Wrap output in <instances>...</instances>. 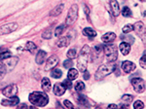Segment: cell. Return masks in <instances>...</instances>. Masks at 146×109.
Masks as SVG:
<instances>
[{"label":"cell","mask_w":146,"mask_h":109,"mask_svg":"<svg viewBox=\"0 0 146 109\" xmlns=\"http://www.w3.org/2000/svg\"><path fill=\"white\" fill-rule=\"evenodd\" d=\"M41 86L44 92H49L51 90V82L48 78H43L41 81Z\"/></svg>","instance_id":"cell-22"},{"label":"cell","mask_w":146,"mask_h":109,"mask_svg":"<svg viewBox=\"0 0 146 109\" xmlns=\"http://www.w3.org/2000/svg\"><path fill=\"white\" fill-rule=\"evenodd\" d=\"M77 18H78V5L73 4L71 8L69 9V11H68L67 17L65 19V25H72L74 22H76Z\"/></svg>","instance_id":"cell-6"},{"label":"cell","mask_w":146,"mask_h":109,"mask_svg":"<svg viewBox=\"0 0 146 109\" xmlns=\"http://www.w3.org/2000/svg\"><path fill=\"white\" fill-rule=\"evenodd\" d=\"M119 49H120V51H121L122 54L128 56L129 54V52H131V45L129 43H127V42H122L119 46Z\"/></svg>","instance_id":"cell-19"},{"label":"cell","mask_w":146,"mask_h":109,"mask_svg":"<svg viewBox=\"0 0 146 109\" xmlns=\"http://www.w3.org/2000/svg\"><path fill=\"white\" fill-rule=\"evenodd\" d=\"M133 96L131 94H124L122 96V101H121V106L122 107H129L131 105V101H133Z\"/></svg>","instance_id":"cell-17"},{"label":"cell","mask_w":146,"mask_h":109,"mask_svg":"<svg viewBox=\"0 0 146 109\" xmlns=\"http://www.w3.org/2000/svg\"><path fill=\"white\" fill-rule=\"evenodd\" d=\"M74 88H75V91L76 92H82L85 89V84L82 81H78V82L75 83Z\"/></svg>","instance_id":"cell-27"},{"label":"cell","mask_w":146,"mask_h":109,"mask_svg":"<svg viewBox=\"0 0 146 109\" xmlns=\"http://www.w3.org/2000/svg\"><path fill=\"white\" fill-rule=\"evenodd\" d=\"M69 43H70V36H65V37L60 39L58 42H56V46L60 47V48H62V47L68 46Z\"/></svg>","instance_id":"cell-20"},{"label":"cell","mask_w":146,"mask_h":109,"mask_svg":"<svg viewBox=\"0 0 146 109\" xmlns=\"http://www.w3.org/2000/svg\"><path fill=\"white\" fill-rule=\"evenodd\" d=\"M133 107H135V109H142L144 108V103L140 100H137L133 103Z\"/></svg>","instance_id":"cell-33"},{"label":"cell","mask_w":146,"mask_h":109,"mask_svg":"<svg viewBox=\"0 0 146 109\" xmlns=\"http://www.w3.org/2000/svg\"><path fill=\"white\" fill-rule=\"evenodd\" d=\"M25 48H27V51H29L30 53L33 54L35 52V50L37 49V46L33 43V42H27V45H25Z\"/></svg>","instance_id":"cell-26"},{"label":"cell","mask_w":146,"mask_h":109,"mask_svg":"<svg viewBox=\"0 0 146 109\" xmlns=\"http://www.w3.org/2000/svg\"><path fill=\"white\" fill-rule=\"evenodd\" d=\"M78 101H79V103H80V104H83V105L89 106L88 104H87V100H86V98H85L83 96H80V98H79V99H78Z\"/></svg>","instance_id":"cell-40"},{"label":"cell","mask_w":146,"mask_h":109,"mask_svg":"<svg viewBox=\"0 0 146 109\" xmlns=\"http://www.w3.org/2000/svg\"><path fill=\"white\" fill-rule=\"evenodd\" d=\"M12 56V53L10 51H4L0 53V60H6V58H9Z\"/></svg>","instance_id":"cell-28"},{"label":"cell","mask_w":146,"mask_h":109,"mask_svg":"<svg viewBox=\"0 0 146 109\" xmlns=\"http://www.w3.org/2000/svg\"><path fill=\"white\" fill-rule=\"evenodd\" d=\"M65 90H66V88L64 87V85L62 83H56L55 86H54L53 91L56 96H60L65 93Z\"/></svg>","instance_id":"cell-13"},{"label":"cell","mask_w":146,"mask_h":109,"mask_svg":"<svg viewBox=\"0 0 146 109\" xmlns=\"http://www.w3.org/2000/svg\"><path fill=\"white\" fill-rule=\"evenodd\" d=\"M104 53L108 62L115 61L118 58V50H117V47L114 44L107 43L106 46L104 47Z\"/></svg>","instance_id":"cell-5"},{"label":"cell","mask_w":146,"mask_h":109,"mask_svg":"<svg viewBox=\"0 0 146 109\" xmlns=\"http://www.w3.org/2000/svg\"><path fill=\"white\" fill-rule=\"evenodd\" d=\"M73 65V62H72V60H64V62H63V66H64V68H67V69H69V68H71Z\"/></svg>","instance_id":"cell-34"},{"label":"cell","mask_w":146,"mask_h":109,"mask_svg":"<svg viewBox=\"0 0 146 109\" xmlns=\"http://www.w3.org/2000/svg\"><path fill=\"white\" fill-rule=\"evenodd\" d=\"M63 104H64V106L65 107H67V108H69V109H73L74 108V105L70 102L69 100H67V99H65L64 101H63Z\"/></svg>","instance_id":"cell-39"},{"label":"cell","mask_w":146,"mask_h":109,"mask_svg":"<svg viewBox=\"0 0 146 109\" xmlns=\"http://www.w3.org/2000/svg\"><path fill=\"white\" fill-rule=\"evenodd\" d=\"M119 106L116 105V104H110V105H108V108H118Z\"/></svg>","instance_id":"cell-42"},{"label":"cell","mask_w":146,"mask_h":109,"mask_svg":"<svg viewBox=\"0 0 146 109\" xmlns=\"http://www.w3.org/2000/svg\"><path fill=\"white\" fill-rule=\"evenodd\" d=\"M19 101H20V99L16 96H12V98H8V99H3L1 101V104L3 106H15L18 105Z\"/></svg>","instance_id":"cell-14"},{"label":"cell","mask_w":146,"mask_h":109,"mask_svg":"<svg viewBox=\"0 0 146 109\" xmlns=\"http://www.w3.org/2000/svg\"><path fill=\"white\" fill-rule=\"evenodd\" d=\"M63 85H64V87L66 88V89H71L72 88V83H71V80H69V79H65L64 81H63V83H62Z\"/></svg>","instance_id":"cell-36"},{"label":"cell","mask_w":146,"mask_h":109,"mask_svg":"<svg viewBox=\"0 0 146 109\" xmlns=\"http://www.w3.org/2000/svg\"><path fill=\"white\" fill-rule=\"evenodd\" d=\"M19 61V58L17 56H13V58H9L6 60H3V61H0V72L6 74L7 72L13 70V68L17 65Z\"/></svg>","instance_id":"cell-4"},{"label":"cell","mask_w":146,"mask_h":109,"mask_svg":"<svg viewBox=\"0 0 146 109\" xmlns=\"http://www.w3.org/2000/svg\"><path fill=\"white\" fill-rule=\"evenodd\" d=\"M63 7H64V6H63V4H60V5H58V6L55 7V8H54L53 10L50 12V15L51 16H54V17L58 16L62 12Z\"/></svg>","instance_id":"cell-24"},{"label":"cell","mask_w":146,"mask_h":109,"mask_svg":"<svg viewBox=\"0 0 146 109\" xmlns=\"http://www.w3.org/2000/svg\"><path fill=\"white\" fill-rule=\"evenodd\" d=\"M46 56H47V53L45 51H40L37 53L36 54V58H35V61H36L38 64H42L43 62H45V60H46Z\"/></svg>","instance_id":"cell-18"},{"label":"cell","mask_w":146,"mask_h":109,"mask_svg":"<svg viewBox=\"0 0 146 109\" xmlns=\"http://www.w3.org/2000/svg\"><path fill=\"white\" fill-rule=\"evenodd\" d=\"M4 76V74H3V73H1V72H0V79H2V77H3Z\"/></svg>","instance_id":"cell-44"},{"label":"cell","mask_w":146,"mask_h":109,"mask_svg":"<svg viewBox=\"0 0 146 109\" xmlns=\"http://www.w3.org/2000/svg\"><path fill=\"white\" fill-rule=\"evenodd\" d=\"M115 68H116V64L114 63V61L106 63V64L100 65V67L98 68V70L96 71L95 78L96 80H102L103 78H105L109 74H111Z\"/></svg>","instance_id":"cell-3"},{"label":"cell","mask_w":146,"mask_h":109,"mask_svg":"<svg viewBox=\"0 0 146 109\" xmlns=\"http://www.w3.org/2000/svg\"><path fill=\"white\" fill-rule=\"evenodd\" d=\"M122 15L124 17H131V11L129 7H124L122 9Z\"/></svg>","instance_id":"cell-31"},{"label":"cell","mask_w":146,"mask_h":109,"mask_svg":"<svg viewBox=\"0 0 146 109\" xmlns=\"http://www.w3.org/2000/svg\"><path fill=\"white\" fill-rule=\"evenodd\" d=\"M19 108H21V107H28V106L27 105V104H21V105H19L18 106Z\"/></svg>","instance_id":"cell-43"},{"label":"cell","mask_w":146,"mask_h":109,"mask_svg":"<svg viewBox=\"0 0 146 109\" xmlns=\"http://www.w3.org/2000/svg\"><path fill=\"white\" fill-rule=\"evenodd\" d=\"M28 100L30 103H32L34 106H39V107H43L48 104L49 98L46 94L41 93V92H33L29 94L28 96Z\"/></svg>","instance_id":"cell-2"},{"label":"cell","mask_w":146,"mask_h":109,"mask_svg":"<svg viewBox=\"0 0 146 109\" xmlns=\"http://www.w3.org/2000/svg\"><path fill=\"white\" fill-rule=\"evenodd\" d=\"M133 30L142 38V40L145 39V25L142 22H138L133 25Z\"/></svg>","instance_id":"cell-12"},{"label":"cell","mask_w":146,"mask_h":109,"mask_svg":"<svg viewBox=\"0 0 146 109\" xmlns=\"http://www.w3.org/2000/svg\"><path fill=\"white\" fill-rule=\"evenodd\" d=\"M63 29H64V25H60V27H56V30H55V35H56V36L58 37L60 35H62Z\"/></svg>","instance_id":"cell-32"},{"label":"cell","mask_w":146,"mask_h":109,"mask_svg":"<svg viewBox=\"0 0 146 109\" xmlns=\"http://www.w3.org/2000/svg\"><path fill=\"white\" fill-rule=\"evenodd\" d=\"M116 38V34H115L114 32H107L105 33L104 35H102V37H101V40H102L104 43H112L113 41L115 40Z\"/></svg>","instance_id":"cell-16"},{"label":"cell","mask_w":146,"mask_h":109,"mask_svg":"<svg viewBox=\"0 0 146 109\" xmlns=\"http://www.w3.org/2000/svg\"><path fill=\"white\" fill-rule=\"evenodd\" d=\"M83 34L85 35V36L89 37V38H94V37L96 36V32L91 27L84 28V29H83Z\"/></svg>","instance_id":"cell-21"},{"label":"cell","mask_w":146,"mask_h":109,"mask_svg":"<svg viewBox=\"0 0 146 109\" xmlns=\"http://www.w3.org/2000/svg\"><path fill=\"white\" fill-rule=\"evenodd\" d=\"M79 73H78V70L75 69V68H69V70H68V73H67V77L69 80H75L77 77H78Z\"/></svg>","instance_id":"cell-23"},{"label":"cell","mask_w":146,"mask_h":109,"mask_svg":"<svg viewBox=\"0 0 146 109\" xmlns=\"http://www.w3.org/2000/svg\"><path fill=\"white\" fill-rule=\"evenodd\" d=\"M110 7H111L113 16L114 17L119 16L121 10H120V8H119V4H118V2H117V0H110Z\"/></svg>","instance_id":"cell-15"},{"label":"cell","mask_w":146,"mask_h":109,"mask_svg":"<svg viewBox=\"0 0 146 109\" xmlns=\"http://www.w3.org/2000/svg\"><path fill=\"white\" fill-rule=\"evenodd\" d=\"M0 50H1V49H0Z\"/></svg>","instance_id":"cell-47"},{"label":"cell","mask_w":146,"mask_h":109,"mask_svg":"<svg viewBox=\"0 0 146 109\" xmlns=\"http://www.w3.org/2000/svg\"><path fill=\"white\" fill-rule=\"evenodd\" d=\"M124 1H126V0H124Z\"/></svg>","instance_id":"cell-46"},{"label":"cell","mask_w":146,"mask_h":109,"mask_svg":"<svg viewBox=\"0 0 146 109\" xmlns=\"http://www.w3.org/2000/svg\"><path fill=\"white\" fill-rule=\"evenodd\" d=\"M19 27V25L17 23H5V25H1L0 27V36L4 34H8V33H11L15 30H17Z\"/></svg>","instance_id":"cell-8"},{"label":"cell","mask_w":146,"mask_h":109,"mask_svg":"<svg viewBox=\"0 0 146 109\" xmlns=\"http://www.w3.org/2000/svg\"><path fill=\"white\" fill-rule=\"evenodd\" d=\"M62 75V71L60 69V68H55V69H52V72H51V76L55 79H58V78H60Z\"/></svg>","instance_id":"cell-25"},{"label":"cell","mask_w":146,"mask_h":109,"mask_svg":"<svg viewBox=\"0 0 146 109\" xmlns=\"http://www.w3.org/2000/svg\"><path fill=\"white\" fill-rule=\"evenodd\" d=\"M140 1H145V0H140Z\"/></svg>","instance_id":"cell-45"},{"label":"cell","mask_w":146,"mask_h":109,"mask_svg":"<svg viewBox=\"0 0 146 109\" xmlns=\"http://www.w3.org/2000/svg\"><path fill=\"white\" fill-rule=\"evenodd\" d=\"M2 94L6 96V98H12V96H16L18 94V87L17 85H9L5 89L2 91Z\"/></svg>","instance_id":"cell-9"},{"label":"cell","mask_w":146,"mask_h":109,"mask_svg":"<svg viewBox=\"0 0 146 109\" xmlns=\"http://www.w3.org/2000/svg\"><path fill=\"white\" fill-rule=\"evenodd\" d=\"M77 56V52L75 49H70L69 51L67 52V58H70V60H73Z\"/></svg>","instance_id":"cell-29"},{"label":"cell","mask_w":146,"mask_h":109,"mask_svg":"<svg viewBox=\"0 0 146 109\" xmlns=\"http://www.w3.org/2000/svg\"><path fill=\"white\" fill-rule=\"evenodd\" d=\"M121 39H123L125 42H127V43H128L129 41H131V43H133V37H131V36H125V35H121Z\"/></svg>","instance_id":"cell-37"},{"label":"cell","mask_w":146,"mask_h":109,"mask_svg":"<svg viewBox=\"0 0 146 109\" xmlns=\"http://www.w3.org/2000/svg\"><path fill=\"white\" fill-rule=\"evenodd\" d=\"M52 36V32L50 30H47V31H44L43 34H42V37H43L44 39H50Z\"/></svg>","instance_id":"cell-38"},{"label":"cell","mask_w":146,"mask_h":109,"mask_svg":"<svg viewBox=\"0 0 146 109\" xmlns=\"http://www.w3.org/2000/svg\"><path fill=\"white\" fill-rule=\"evenodd\" d=\"M91 54V48L88 45H85L83 48L81 49L80 53L78 54V60H77V67L78 70L81 71L82 73L87 70V65H88V61L90 58Z\"/></svg>","instance_id":"cell-1"},{"label":"cell","mask_w":146,"mask_h":109,"mask_svg":"<svg viewBox=\"0 0 146 109\" xmlns=\"http://www.w3.org/2000/svg\"><path fill=\"white\" fill-rule=\"evenodd\" d=\"M122 69L124 70L125 73H131L133 71L135 70L136 65L135 63H133V61H129V60H125L122 63Z\"/></svg>","instance_id":"cell-11"},{"label":"cell","mask_w":146,"mask_h":109,"mask_svg":"<svg viewBox=\"0 0 146 109\" xmlns=\"http://www.w3.org/2000/svg\"><path fill=\"white\" fill-rule=\"evenodd\" d=\"M58 63V58L56 56H52L50 58L47 60L46 61V64H45V70L46 71H49V70H52L53 68H55L56 64Z\"/></svg>","instance_id":"cell-10"},{"label":"cell","mask_w":146,"mask_h":109,"mask_svg":"<svg viewBox=\"0 0 146 109\" xmlns=\"http://www.w3.org/2000/svg\"><path fill=\"white\" fill-rule=\"evenodd\" d=\"M84 78H85V79H86V80H88L89 79V73H88V71H84Z\"/></svg>","instance_id":"cell-41"},{"label":"cell","mask_w":146,"mask_h":109,"mask_svg":"<svg viewBox=\"0 0 146 109\" xmlns=\"http://www.w3.org/2000/svg\"><path fill=\"white\" fill-rule=\"evenodd\" d=\"M145 58H146V54H145V52L143 53V56H141L140 60H139V64L142 68H146V62H145Z\"/></svg>","instance_id":"cell-35"},{"label":"cell","mask_w":146,"mask_h":109,"mask_svg":"<svg viewBox=\"0 0 146 109\" xmlns=\"http://www.w3.org/2000/svg\"><path fill=\"white\" fill-rule=\"evenodd\" d=\"M131 85L136 93L140 94L145 91V81L142 78H133L131 80Z\"/></svg>","instance_id":"cell-7"},{"label":"cell","mask_w":146,"mask_h":109,"mask_svg":"<svg viewBox=\"0 0 146 109\" xmlns=\"http://www.w3.org/2000/svg\"><path fill=\"white\" fill-rule=\"evenodd\" d=\"M133 31V25H127L123 27V33L124 34H128V33Z\"/></svg>","instance_id":"cell-30"}]
</instances>
